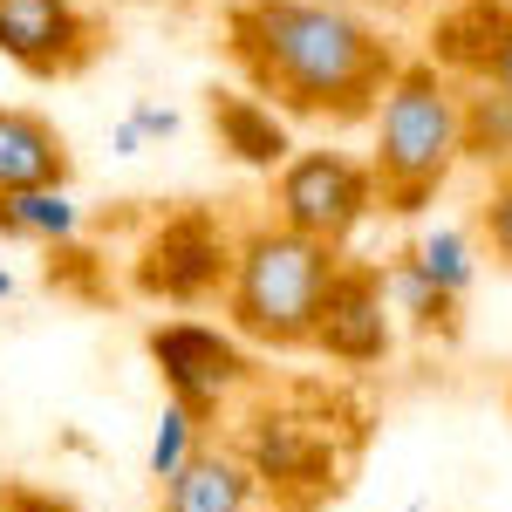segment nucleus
<instances>
[{
    "mask_svg": "<svg viewBox=\"0 0 512 512\" xmlns=\"http://www.w3.org/2000/svg\"><path fill=\"white\" fill-rule=\"evenodd\" d=\"M226 55L260 103L308 123H369L396 82V41L342 0H233Z\"/></svg>",
    "mask_w": 512,
    "mask_h": 512,
    "instance_id": "f257e3e1",
    "label": "nucleus"
},
{
    "mask_svg": "<svg viewBox=\"0 0 512 512\" xmlns=\"http://www.w3.org/2000/svg\"><path fill=\"white\" fill-rule=\"evenodd\" d=\"M376 212V171L369 158H349V151H294V158L274 171V219L287 233L315 239V246H349L362 233V219Z\"/></svg>",
    "mask_w": 512,
    "mask_h": 512,
    "instance_id": "20e7f679",
    "label": "nucleus"
},
{
    "mask_svg": "<svg viewBox=\"0 0 512 512\" xmlns=\"http://www.w3.org/2000/svg\"><path fill=\"white\" fill-rule=\"evenodd\" d=\"M383 294H390V315H403L417 335H458V301H451V294H437V287L417 274L403 253L383 267Z\"/></svg>",
    "mask_w": 512,
    "mask_h": 512,
    "instance_id": "dca6fc26",
    "label": "nucleus"
},
{
    "mask_svg": "<svg viewBox=\"0 0 512 512\" xmlns=\"http://www.w3.org/2000/svg\"><path fill=\"white\" fill-rule=\"evenodd\" d=\"M465 82L437 62H403L396 82L376 103V144H369V171H376V212L390 219H417L431 212L437 192L451 185V171L465 164Z\"/></svg>",
    "mask_w": 512,
    "mask_h": 512,
    "instance_id": "f03ea898",
    "label": "nucleus"
},
{
    "mask_svg": "<svg viewBox=\"0 0 512 512\" xmlns=\"http://www.w3.org/2000/svg\"><path fill=\"white\" fill-rule=\"evenodd\" d=\"M465 82H492L512 96V0H478V62Z\"/></svg>",
    "mask_w": 512,
    "mask_h": 512,
    "instance_id": "f3484780",
    "label": "nucleus"
},
{
    "mask_svg": "<svg viewBox=\"0 0 512 512\" xmlns=\"http://www.w3.org/2000/svg\"><path fill=\"white\" fill-rule=\"evenodd\" d=\"M82 233V205L69 185H41V192L0 198V239H28V246H69Z\"/></svg>",
    "mask_w": 512,
    "mask_h": 512,
    "instance_id": "ddd939ff",
    "label": "nucleus"
},
{
    "mask_svg": "<svg viewBox=\"0 0 512 512\" xmlns=\"http://www.w3.org/2000/svg\"><path fill=\"white\" fill-rule=\"evenodd\" d=\"M253 499H260V478L246 472V458L212 444L164 485V512H253Z\"/></svg>",
    "mask_w": 512,
    "mask_h": 512,
    "instance_id": "f8f14e48",
    "label": "nucleus"
},
{
    "mask_svg": "<svg viewBox=\"0 0 512 512\" xmlns=\"http://www.w3.org/2000/svg\"><path fill=\"white\" fill-rule=\"evenodd\" d=\"M110 151H117V158H137V151H144V137H137V123H130V117L110 130Z\"/></svg>",
    "mask_w": 512,
    "mask_h": 512,
    "instance_id": "412c9836",
    "label": "nucleus"
},
{
    "mask_svg": "<svg viewBox=\"0 0 512 512\" xmlns=\"http://www.w3.org/2000/svg\"><path fill=\"white\" fill-rule=\"evenodd\" d=\"M239 458H246V472L260 478V485H274V492H321L328 472H335L328 437H315L301 417H253Z\"/></svg>",
    "mask_w": 512,
    "mask_h": 512,
    "instance_id": "1a4fd4ad",
    "label": "nucleus"
},
{
    "mask_svg": "<svg viewBox=\"0 0 512 512\" xmlns=\"http://www.w3.org/2000/svg\"><path fill=\"white\" fill-rule=\"evenodd\" d=\"M396 342V321H390V294H383V267H362V260H342L328 294H321V315H315V335L308 349L335 355L349 369H369L383 362Z\"/></svg>",
    "mask_w": 512,
    "mask_h": 512,
    "instance_id": "6e6552de",
    "label": "nucleus"
},
{
    "mask_svg": "<svg viewBox=\"0 0 512 512\" xmlns=\"http://www.w3.org/2000/svg\"><path fill=\"white\" fill-rule=\"evenodd\" d=\"M69 137L55 130V123L41 117V110H14V103H0V198L14 192H41V185H69Z\"/></svg>",
    "mask_w": 512,
    "mask_h": 512,
    "instance_id": "9b49d317",
    "label": "nucleus"
},
{
    "mask_svg": "<svg viewBox=\"0 0 512 512\" xmlns=\"http://www.w3.org/2000/svg\"><path fill=\"white\" fill-rule=\"evenodd\" d=\"M205 117H212L219 151L233 164H246V171H267V178H274L280 164L301 151L294 130H287V117H280L274 103H260L253 89H212V96H205Z\"/></svg>",
    "mask_w": 512,
    "mask_h": 512,
    "instance_id": "9d476101",
    "label": "nucleus"
},
{
    "mask_svg": "<svg viewBox=\"0 0 512 512\" xmlns=\"http://www.w3.org/2000/svg\"><path fill=\"white\" fill-rule=\"evenodd\" d=\"M130 123H137V137H144V144L178 137V110H171V103H158V96H137V103H130Z\"/></svg>",
    "mask_w": 512,
    "mask_h": 512,
    "instance_id": "aec40b11",
    "label": "nucleus"
},
{
    "mask_svg": "<svg viewBox=\"0 0 512 512\" xmlns=\"http://www.w3.org/2000/svg\"><path fill=\"white\" fill-rule=\"evenodd\" d=\"M403 260L431 280L437 294H451V301L465 308V294H472V280H478V239L465 233V226H431V233H417L403 246Z\"/></svg>",
    "mask_w": 512,
    "mask_h": 512,
    "instance_id": "2eb2a0df",
    "label": "nucleus"
},
{
    "mask_svg": "<svg viewBox=\"0 0 512 512\" xmlns=\"http://www.w3.org/2000/svg\"><path fill=\"white\" fill-rule=\"evenodd\" d=\"M458 103H465V164H485L492 178L512 171V96L492 82H465Z\"/></svg>",
    "mask_w": 512,
    "mask_h": 512,
    "instance_id": "4468645a",
    "label": "nucleus"
},
{
    "mask_svg": "<svg viewBox=\"0 0 512 512\" xmlns=\"http://www.w3.org/2000/svg\"><path fill=\"white\" fill-rule=\"evenodd\" d=\"M233 246L239 239L212 219V212H171L158 219L144 246H137V287L164 301V308H198V301H212V294H226V280H233Z\"/></svg>",
    "mask_w": 512,
    "mask_h": 512,
    "instance_id": "423d86ee",
    "label": "nucleus"
},
{
    "mask_svg": "<svg viewBox=\"0 0 512 512\" xmlns=\"http://www.w3.org/2000/svg\"><path fill=\"white\" fill-rule=\"evenodd\" d=\"M335 267H342L335 246H315V239L287 233L280 219L246 226L233 246V280L219 294L226 328H233L239 342H253V349H308Z\"/></svg>",
    "mask_w": 512,
    "mask_h": 512,
    "instance_id": "7ed1b4c3",
    "label": "nucleus"
},
{
    "mask_svg": "<svg viewBox=\"0 0 512 512\" xmlns=\"http://www.w3.org/2000/svg\"><path fill=\"white\" fill-rule=\"evenodd\" d=\"M103 41V21L82 0H0V55L35 82L82 76Z\"/></svg>",
    "mask_w": 512,
    "mask_h": 512,
    "instance_id": "0eeeda50",
    "label": "nucleus"
},
{
    "mask_svg": "<svg viewBox=\"0 0 512 512\" xmlns=\"http://www.w3.org/2000/svg\"><path fill=\"white\" fill-rule=\"evenodd\" d=\"M198 451H205V424H198L192 410H178V403H164L158 431H151V478L158 485H171V478L192 465Z\"/></svg>",
    "mask_w": 512,
    "mask_h": 512,
    "instance_id": "a211bd4d",
    "label": "nucleus"
},
{
    "mask_svg": "<svg viewBox=\"0 0 512 512\" xmlns=\"http://www.w3.org/2000/svg\"><path fill=\"white\" fill-rule=\"evenodd\" d=\"M7 294H14V274H7V267H0V301H7Z\"/></svg>",
    "mask_w": 512,
    "mask_h": 512,
    "instance_id": "4be33fe9",
    "label": "nucleus"
},
{
    "mask_svg": "<svg viewBox=\"0 0 512 512\" xmlns=\"http://www.w3.org/2000/svg\"><path fill=\"white\" fill-rule=\"evenodd\" d=\"M478 239L492 246L499 267H512V171H499L485 185V198H478Z\"/></svg>",
    "mask_w": 512,
    "mask_h": 512,
    "instance_id": "6ab92c4d",
    "label": "nucleus"
},
{
    "mask_svg": "<svg viewBox=\"0 0 512 512\" xmlns=\"http://www.w3.org/2000/svg\"><path fill=\"white\" fill-rule=\"evenodd\" d=\"M144 355L158 362L164 390L178 410H192L198 424H212L219 410H233V396L253 383V355L233 328H212V321L171 315L144 335Z\"/></svg>",
    "mask_w": 512,
    "mask_h": 512,
    "instance_id": "39448f33",
    "label": "nucleus"
}]
</instances>
